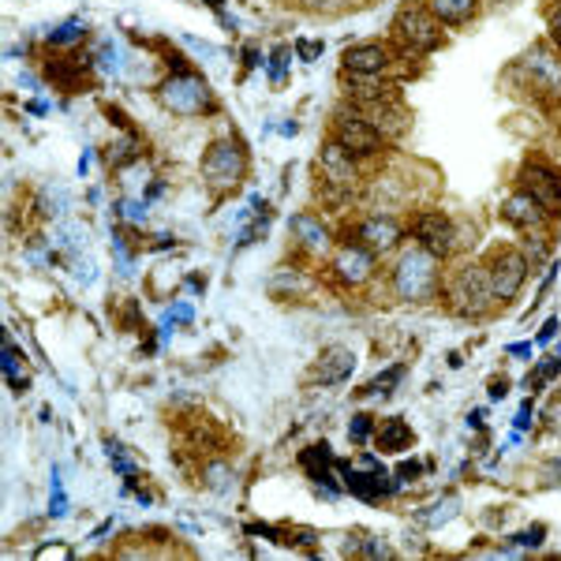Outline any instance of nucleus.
<instances>
[{"label":"nucleus","mask_w":561,"mask_h":561,"mask_svg":"<svg viewBox=\"0 0 561 561\" xmlns=\"http://www.w3.org/2000/svg\"><path fill=\"white\" fill-rule=\"evenodd\" d=\"M442 259H434L431 251H423L420 243L409 251H401V259H397L393 274V293L401 296L404 304H427L434 296L442 293Z\"/></svg>","instance_id":"1"},{"label":"nucleus","mask_w":561,"mask_h":561,"mask_svg":"<svg viewBox=\"0 0 561 561\" xmlns=\"http://www.w3.org/2000/svg\"><path fill=\"white\" fill-rule=\"evenodd\" d=\"M442 296H446L449 311L460 314V319H483L497 304L486 266H460L454 277L442 280Z\"/></svg>","instance_id":"2"},{"label":"nucleus","mask_w":561,"mask_h":561,"mask_svg":"<svg viewBox=\"0 0 561 561\" xmlns=\"http://www.w3.org/2000/svg\"><path fill=\"white\" fill-rule=\"evenodd\" d=\"M393 42L401 45L409 57H427L442 45V23L434 20V12L427 4H404L393 15Z\"/></svg>","instance_id":"3"},{"label":"nucleus","mask_w":561,"mask_h":561,"mask_svg":"<svg viewBox=\"0 0 561 561\" xmlns=\"http://www.w3.org/2000/svg\"><path fill=\"white\" fill-rule=\"evenodd\" d=\"M333 142H341L352 158H375V153L386 150V135L359 113L356 105H341L333 113Z\"/></svg>","instance_id":"4"},{"label":"nucleus","mask_w":561,"mask_h":561,"mask_svg":"<svg viewBox=\"0 0 561 561\" xmlns=\"http://www.w3.org/2000/svg\"><path fill=\"white\" fill-rule=\"evenodd\" d=\"M528 270H531V262L520 248H497L491 255V262H486V277H491L494 300L497 304L517 300L524 280H528Z\"/></svg>","instance_id":"5"},{"label":"nucleus","mask_w":561,"mask_h":561,"mask_svg":"<svg viewBox=\"0 0 561 561\" xmlns=\"http://www.w3.org/2000/svg\"><path fill=\"white\" fill-rule=\"evenodd\" d=\"M243 173H248V158H243L240 142L232 139H217L203 158V176L214 192H232L240 184Z\"/></svg>","instance_id":"6"},{"label":"nucleus","mask_w":561,"mask_h":561,"mask_svg":"<svg viewBox=\"0 0 561 561\" xmlns=\"http://www.w3.org/2000/svg\"><path fill=\"white\" fill-rule=\"evenodd\" d=\"M409 232H412L415 243H420L423 251H431V255L442 259V262H446L457 251V225H454V217L442 214V210L412 214Z\"/></svg>","instance_id":"7"},{"label":"nucleus","mask_w":561,"mask_h":561,"mask_svg":"<svg viewBox=\"0 0 561 561\" xmlns=\"http://www.w3.org/2000/svg\"><path fill=\"white\" fill-rule=\"evenodd\" d=\"M333 277L341 280L345 288H364L378 270V255L370 248H364L359 240H345L330 259Z\"/></svg>","instance_id":"8"},{"label":"nucleus","mask_w":561,"mask_h":561,"mask_svg":"<svg viewBox=\"0 0 561 561\" xmlns=\"http://www.w3.org/2000/svg\"><path fill=\"white\" fill-rule=\"evenodd\" d=\"M161 102L180 116H198V113H206V108H214L210 87L198 76H192V71H180V76L169 79V83L161 87Z\"/></svg>","instance_id":"9"},{"label":"nucleus","mask_w":561,"mask_h":561,"mask_svg":"<svg viewBox=\"0 0 561 561\" xmlns=\"http://www.w3.org/2000/svg\"><path fill=\"white\" fill-rule=\"evenodd\" d=\"M319 176L325 187H333V192L341 195H352L359 187V158H352V153L341 147V142H325L322 153H319Z\"/></svg>","instance_id":"10"},{"label":"nucleus","mask_w":561,"mask_h":561,"mask_svg":"<svg viewBox=\"0 0 561 561\" xmlns=\"http://www.w3.org/2000/svg\"><path fill=\"white\" fill-rule=\"evenodd\" d=\"M520 187L528 192L550 217L561 214V176L547 169L542 161H524L520 165Z\"/></svg>","instance_id":"11"},{"label":"nucleus","mask_w":561,"mask_h":561,"mask_svg":"<svg viewBox=\"0 0 561 561\" xmlns=\"http://www.w3.org/2000/svg\"><path fill=\"white\" fill-rule=\"evenodd\" d=\"M502 217H505V221H510L517 232H524V237H531V232H547V229H550V221H554V217L542 210V206H539L528 192H524V187H517V192H513V195L502 203Z\"/></svg>","instance_id":"12"},{"label":"nucleus","mask_w":561,"mask_h":561,"mask_svg":"<svg viewBox=\"0 0 561 561\" xmlns=\"http://www.w3.org/2000/svg\"><path fill=\"white\" fill-rule=\"evenodd\" d=\"M352 240H359L364 248H370L375 255H389V251L401 248L404 240V225L393 221V217H367V221L356 225V232H352Z\"/></svg>","instance_id":"13"},{"label":"nucleus","mask_w":561,"mask_h":561,"mask_svg":"<svg viewBox=\"0 0 561 561\" xmlns=\"http://www.w3.org/2000/svg\"><path fill=\"white\" fill-rule=\"evenodd\" d=\"M341 65H345L348 76H382L393 65V53H389L386 42H359L348 45Z\"/></svg>","instance_id":"14"},{"label":"nucleus","mask_w":561,"mask_h":561,"mask_svg":"<svg viewBox=\"0 0 561 561\" xmlns=\"http://www.w3.org/2000/svg\"><path fill=\"white\" fill-rule=\"evenodd\" d=\"M356 108L367 116L370 124H375L378 131L386 135V139H397V135L409 128V113H404L397 98H386V102H370V105H356Z\"/></svg>","instance_id":"15"},{"label":"nucleus","mask_w":561,"mask_h":561,"mask_svg":"<svg viewBox=\"0 0 561 561\" xmlns=\"http://www.w3.org/2000/svg\"><path fill=\"white\" fill-rule=\"evenodd\" d=\"M352 367H356V356H352V348L330 345V348H322L319 364H314V382L337 386V382H345V378L352 375Z\"/></svg>","instance_id":"16"},{"label":"nucleus","mask_w":561,"mask_h":561,"mask_svg":"<svg viewBox=\"0 0 561 561\" xmlns=\"http://www.w3.org/2000/svg\"><path fill=\"white\" fill-rule=\"evenodd\" d=\"M524 71L531 76V87L542 90V94H561V60L536 49L524 57Z\"/></svg>","instance_id":"17"},{"label":"nucleus","mask_w":561,"mask_h":561,"mask_svg":"<svg viewBox=\"0 0 561 561\" xmlns=\"http://www.w3.org/2000/svg\"><path fill=\"white\" fill-rule=\"evenodd\" d=\"M375 442H378V449L382 454H404V449L415 442V434L409 423L401 420V415H389V420H382L375 427Z\"/></svg>","instance_id":"18"},{"label":"nucleus","mask_w":561,"mask_h":561,"mask_svg":"<svg viewBox=\"0 0 561 561\" xmlns=\"http://www.w3.org/2000/svg\"><path fill=\"white\" fill-rule=\"evenodd\" d=\"M293 232L300 237V243H304L307 251H319V255L333 243V240H330V229L322 225V217H319V214H296V217H293Z\"/></svg>","instance_id":"19"},{"label":"nucleus","mask_w":561,"mask_h":561,"mask_svg":"<svg viewBox=\"0 0 561 561\" xmlns=\"http://www.w3.org/2000/svg\"><path fill=\"white\" fill-rule=\"evenodd\" d=\"M427 8L442 26H465L476 15L479 0H427Z\"/></svg>","instance_id":"20"},{"label":"nucleus","mask_w":561,"mask_h":561,"mask_svg":"<svg viewBox=\"0 0 561 561\" xmlns=\"http://www.w3.org/2000/svg\"><path fill=\"white\" fill-rule=\"evenodd\" d=\"M23 359H26L23 352L4 337V375H8V382H12L15 389H26V364H23Z\"/></svg>","instance_id":"21"},{"label":"nucleus","mask_w":561,"mask_h":561,"mask_svg":"<svg viewBox=\"0 0 561 561\" xmlns=\"http://www.w3.org/2000/svg\"><path fill=\"white\" fill-rule=\"evenodd\" d=\"M401 375H404L401 367H389L382 378H375V382H370V386L364 389V393H389V386H393V382H397V378H401Z\"/></svg>","instance_id":"22"},{"label":"nucleus","mask_w":561,"mask_h":561,"mask_svg":"<svg viewBox=\"0 0 561 561\" xmlns=\"http://www.w3.org/2000/svg\"><path fill=\"white\" fill-rule=\"evenodd\" d=\"M370 431H375V427H370V415H356V420H352V427H348V438L359 446V442H367Z\"/></svg>","instance_id":"23"},{"label":"nucleus","mask_w":561,"mask_h":561,"mask_svg":"<svg viewBox=\"0 0 561 561\" xmlns=\"http://www.w3.org/2000/svg\"><path fill=\"white\" fill-rule=\"evenodd\" d=\"M79 34H83V26H79V23H68L65 26V31H60V34H53V42H71V38H79Z\"/></svg>","instance_id":"24"},{"label":"nucleus","mask_w":561,"mask_h":561,"mask_svg":"<svg viewBox=\"0 0 561 561\" xmlns=\"http://www.w3.org/2000/svg\"><path fill=\"white\" fill-rule=\"evenodd\" d=\"M206 476H210V479H206L210 486H221L225 483L221 476H229V468H225V465H210V468H206Z\"/></svg>","instance_id":"25"},{"label":"nucleus","mask_w":561,"mask_h":561,"mask_svg":"<svg viewBox=\"0 0 561 561\" xmlns=\"http://www.w3.org/2000/svg\"><path fill=\"white\" fill-rule=\"evenodd\" d=\"M554 42L561 45V8H558V12H554Z\"/></svg>","instance_id":"26"}]
</instances>
